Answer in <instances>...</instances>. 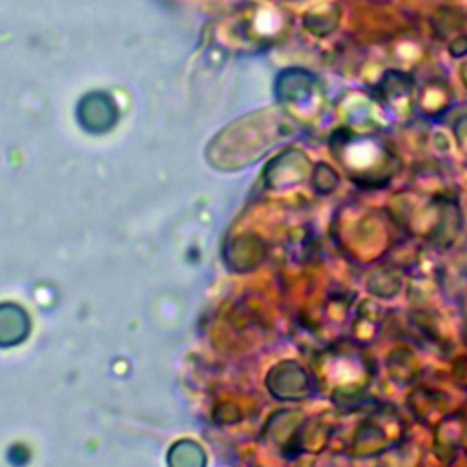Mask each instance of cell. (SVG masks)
<instances>
[{"mask_svg": "<svg viewBox=\"0 0 467 467\" xmlns=\"http://www.w3.org/2000/svg\"><path fill=\"white\" fill-rule=\"evenodd\" d=\"M336 147L334 154L345 173L364 189L385 187L400 170V161L380 142L350 137Z\"/></svg>", "mask_w": 467, "mask_h": 467, "instance_id": "6da1fadb", "label": "cell"}, {"mask_svg": "<svg viewBox=\"0 0 467 467\" xmlns=\"http://www.w3.org/2000/svg\"><path fill=\"white\" fill-rule=\"evenodd\" d=\"M79 116L90 130H104L112 125L116 112L110 99L101 93H93L83 101L79 108Z\"/></svg>", "mask_w": 467, "mask_h": 467, "instance_id": "7a4b0ae2", "label": "cell"}]
</instances>
